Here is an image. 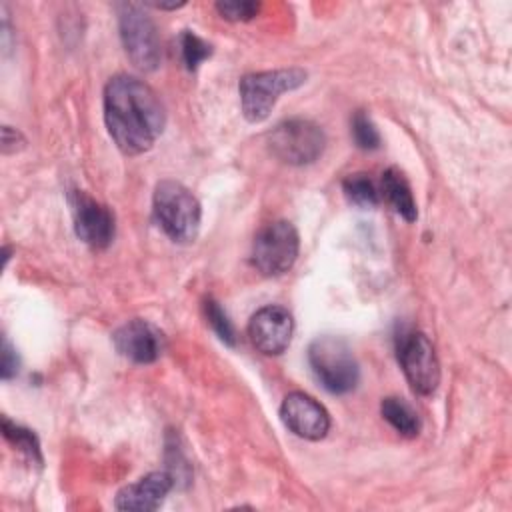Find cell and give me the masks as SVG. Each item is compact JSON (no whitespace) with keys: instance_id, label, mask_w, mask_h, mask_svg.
Masks as SVG:
<instances>
[{"instance_id":"obj_13","label":"cell","mask_w":512,"mask_h":512,"mask_svg":"<svg viewBox=\"0 0 512 512\" xmlns=\"http://www.w3.org/2000/svg\"><path fill=\"white\" fill-rule=\"evenodd\" d=\"M174 486V476L170 472L158 470L142 476L138 482L124 486L114 500L118 510L132 512H150L158 510L166 498V494Z\"/></svg>"},{"instance_id":"obj_11","label":"cell","mask_w":512,"mask_h":512,"mask_svg":"<svg viewBox=\"0 0 512 512\" xmlns=\"http://www.w3.org/2000/svg\"><path fill=\"white\" fill-rule=\"evenodd\" d=\"M294 322L286 308L270 304L252 314L248 322L250 342L266 356L282 354L292 338Z\"/></svg>"},{"instance_id":"obj_7","label":"cell","mask_w":512,"mask_h":512,"mask_svg":"<svg viewBox=\"0 0 512 512\" xmlns=\"http://www.w3.org/2000/svg\"><path fill=\"white\" fill-rule=\"evenodd\" d=\"M298 248L300 238L292 222H270L254 238L252 264L264 276H280L296 262Z\"/></svg>"},{"instance_id":"obj_20","label":"cell","mask_w":512,"mask_h":512,"mask_svg":"<svg viewBox=\"0 0 512 512\" xmlns=\"http://www.w3.org/2000/svg\"><path fill=\"white\" fill-rule=\"evenodd\" d=\"M352 138L362 150H376L380 146L378 128L364 110H358L352 116Z\"/></svg>"},{"instance_id":"obj_15","label":"cell","mask_w":512,"mask_h":512,"mask_svg":"<svg viewBox=\"0 0 512 512\" xmlns=\"http://www.w3.org/2000/svg\"><path fill=\"white\" fill-rule=\"evenodd\" d=\"M380 414L382 418L402 436L414 438L420 432V418L416 410L398 396H388L380 402Z\"/></svg>"},{"instance_id":"obj_2","label":"cell","mask_w":512,"mask_h":512,"mask_svg":"<svg viewBox=\"0 0 512 512\" xmlns=\"http://www.w3.org/2000/svg\"><path fill=\"white\" fill-rule=\"evenodd\" d=\"M154 216L166 236L174 242H194L200 230V202L198 198L176 180H162L154 188Z\"/></svg>"},{"instance_id":"obj_21","label":"cell","mask_w":512,"mask_h":512,"mask_svg":"<svg viewBox=\"0 0 512 512\" xmlns=\"http://www.w3.org/2000/svg\"><path fill=\"white\" fill-rule=\"evenodd\" d=\"M262 4L254 0H242V2H216V10L222 18L232 22H246L252 20L260 12Z\"/></svg>"},{"instance_id":"obj_17","label":"cell","mask_w":512,"mask_h":512,"mask_svg":"<svg viewBox=\"0 0 512 512\" xmlns=\"http://www.w3.org/2000/svg\"><path fill=\"white\" fill-rule=\"evenodd\" d=\"M2 432L6 436V440H10L20 452H24L30 460L42 464V454H40V442L38 438L34 436L32 430L28 428H22L14 422H10L8 418L2 420Z\"/></svg>"},{"instance_id":"obj_12","label":"cell","mask_w":512,"mask_h":512,"mask_svg":"<svg viewBox=\"0 0 512 512\" xmlns=\"http://www.w3.org/2000/svg\"><path fill=\"white\" fill-rule=\"evenodd\" d=\"M284 426L304 440H322L330 430L326 408L304 392H290L280 406Z\"/></svg>"},{"instance_id":"obj_4","label":"cell","mask_w":512,"mask_h":512,"mask_svg":"<svg viewBox=\"0 0 512 512\" xmlns=\"http://www.w3.org/2000/svg\"><path fill=\"white\" fill-rule=\"evenodd\" d=\"M304 82L306 72L302 68H280L242 76L238 92L244 118L248 122H262L272 112L280 94L290 92Z\"/></svg>"},{"instance_id":"obj_3","label":"cell","mask_w":512,"mask_h":512,"mask_svg":"<svg viewBox=\"0 0 512 512\" xmlns=\"http://www.w3.org/2000/svg\"><path fill=\"white\" fill-rule=\"evenodd\" d=\"M308 364L330 394L352 392L360 380V368L346 340L338 336H320L308 348Z\"/></svg>"},{"instance_id":"obj_19","label":"cell","mask_w":512,"mask_h":512,"mask_svg":"<svg viewBox=\"0 0 512 512\" xmlns=\"http://www.w3.org/2000/svg\"><path fill=\"white\" fill-rule=\"evenodd\" d=\"M204 314H206V320H208V324L212 326V330L218 334V338H220L224 344L234 346V344H236L234 326H232L228 314L222 310V306H220L214 298H206V300H204Z\"/></svg>"},{"instance_id":"obj_6","label":"cell","mask_w":512,"mask_h":512,"mask_svg":"<svg viewBox=\"0 0 512 512\" xmlns=\"http://www.w3.org/2000/svg\"><path fill=\"white\" fill-rule=\"evenodd\" d=\"M272 154L294 166H304L320 158L326 146L324 130L306 118H290L268 132Z\"/></svg>"},{"instance_id":"obj_8","label":"cell","mask_w":512,"mask_h":512,"mask_svg":"<svg viewBox=\"0 0 512 512\" xmlns=\"http://www.w3.org/2000/svg\"><path fill=\"white\" fill-rule=\"evenodd\" d=\"M396 356L412 390L430 396L440 384V364L432 342L424 332H400L396 338Z\"/></svg>"},{"instance_id":"obj_1","label":"cell","mask_w":512,"mask_h":512,"mask_svg":"<svg viewBox=\"0 0 512 512\" xmlns=\"http://www.w3.org/2000/svg\"><path fill=\"white\" fill-rule=\"evenodd\" d=\"M104 122L114 144L124 154L136 156L150 150L164 132L166 112L146 82L118 74L104 88Z\"/></svg>"},{"instance_id":"obj_18","label":"cell","mask_w":512,"mask_h":512,"mask_svg":"<svg viewBox=\"0 0 512 512\" xmlns=\"http://www.w3.org/2000/svg\"><path fill=\"white\" fill-rule=\"evenodd\" d=\"M180 54L186 70L194 72L212 54V46L204 42L200 36H196L194 32L184 30L180 34Z\"/></svg>"},{"instance_id":"obj_22","label":"cell","mask_w":512,"mask_h":512,"mask_svg":"<svg viewBox=\"0 0 512 512\" xmlns=\"http://www.w3.org/2000/svg\"><path fill=\"white\" fill-rule=\"evenodd\" d=\"M18 356L16 350L12 348L10 340L4 336L2 338V366H0V374L4 380H10L16 372H18Z\"/></svg>"},{"instance_id":"obj_9","label":"cell","mask_w":512,"mask_h":512,"mask_svg":"<svg viewBox=\"0 0 512 512\" xmlns=\"http://www.w3.org/2000/svg\"><path fill=\"white\" fill-rule=\"evenodd\" d=\"M112 342L118 354L134 364H152L162 356L166 348L164 332L142 318L128 320L116 328Z\"/></svg>"},{"instance_id":"obj_5","label":"cell","mask_w":512,"mask_h":512,"mask_svg":"<svg viewBox=\"0 0 512 512\" xmlns=\"http://www.w3.org/2000/svg\"><path fill=\"white\" fill-rule=\"evenodd\" d=\"M120 40L130 62L144 72H152L160 64V38L156 24L140 4H118Z\"/></svg>"},{"instance_id":"obj_10","label":"cell","mask_w":512,"mask_h":512,"mask_svg":"<svg viewBox=\"0 0 512 512\" xmlns=\"http://www.w3.org/2000/svg\"><path fill=\"white\" fill-rule=\"evenodd\" d=\"M76 236L92 248H106L114 238V214L82 190L70 194Z\"/></svg>"},{"instance_id":"obj_16","label":"cell","mask_w":512,"mask_h":512,"mask_svg":"<svg viewBox=\"0 0 512 512\" xmlns=\"http://www.w3.org/2000/svg\"><path fill=\"white\" fill-rule=\"evenodd\" d=\"M342 190H344L346 198L360 208H372L380 202V190L364 172L346 176L342 180Z\"/></svg>"},{"instance_id":"obj_14","label":"cell","mask_w":512,"mask_h":512,"mask_svg":"<svg viewBox=\"0 0 512 512\" xmlns=\"http://www.w3.org/2000/svg\"><path fill=\"white\" fill-rule=\"evenodd\" d=\"M380 192L386 198V202L394 208V212H398L406 222H414L418 218L412 188L398 168L392 166L384 170L380 180Z\"/></svg>"}]
</instances>
